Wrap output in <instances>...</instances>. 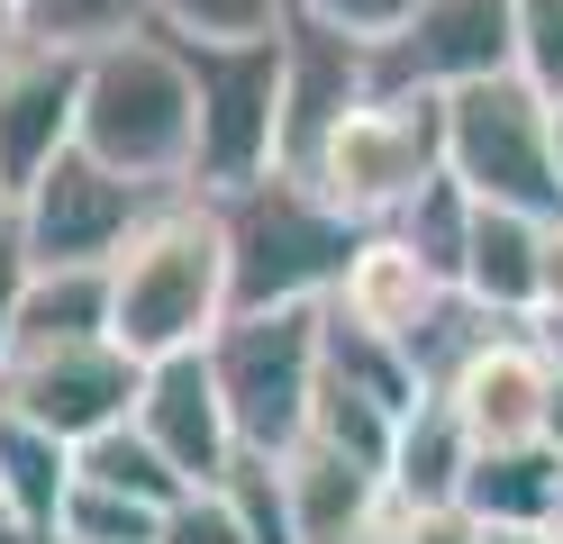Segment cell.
I'll list each match as a JSON object with an SVG mask.
<instances>
[{
	"label": "cell",
	"mask_w": 563,
	"mask_h": 544,
	"mask_svg": "<svg viewBox=\"0 0 563 544\" xmlns=\"http://www.w3.org/2000/svg\"><path fill=\"white\" fill-rule=\"evenodd\" d=\"M228 318H236V281H228L219 200L209 191L155 200V218L110 264V336L136 363H164V354H200Z\"/></svg>",
	"instance_id": "obj_1"
},
{
	"label": "cell",
	"mask_w": 563,
	"mask_h": 544,
	"mask_svg": "<svg viewBox=\"0 0 563 544\" xmlns=\"http://www.w3.org/2000/svg\"><path fill=\"white\" fill-rule=\"evenodd\" d=\"M82 155L128 173L136 191H191L200 173V91H191V64L164 27H136L119 46H91L82 55Z\"/></svg>",
	"instance_id": "obj_2"
},
{
	"label": "cell",
	"mask_w": 563,
	"mask_h": 544,
	"mask_svg": "<svg viewBox=\"0 0 563 544\" xmlns=\"http://www.w3.org/2000/svg\"><path fill=\"white\" fill-rule=\"evenodd\" d=\"M219 227H228V281H236V309H319L336 300L345 264L373 227H355L309 173H264V181H236L219 191Z\"/></svg>",
	"instance_id": "obj_3"
},
{
	"label": "cell",
	"mask_w": 563,
	"mask_h": 544,
	"mask_svg": "<svg viewBox=\"0 0 563 544\" xmlns=\"http://www.w3.org/2000/svg\"><path fill=\"white\" fill-rule=\"evenodd\" d=\"M209 373H219L236 445L264 454V463H282L291 445H309V418H319L328 300L319 309H236L219 336H209Z\"/></svg>",
	"instance_id": "obj_4"
},
{
	"label": "cell",
	"mask_w": 563,
	"mask_h": 544,
	"mask_svg": "<svg viewBox=\"0 0 563 544\" xmlns=\"http://www.w3.org/2000/svg\"><path fill=\"white\" fill-rule=\"evenodd\" d=\"M445 173L464 181L482 209L518 218H563V145H554V100L500 73V82L445 91Z\"/></svg>",
	"instance_id": "obj_5"
},
{
	"label": "cell",
	"mask_w": 563,
	"mask_h": 544,
	"mask_svg": "<svg viewBox=\"0 0 563 544\" xmlns=\"http://www.w3.org/2000/svg\"><path fill=\"white\" fill-rule=\"evenodd\" d=\"M309 181H319L355 227H391L428 181H445V100L437 91H373L355 119L319 145Z\"/></svg>",
	"instance_id": "obj_6"
},
{
	"label": "cell",
	"mask_w": 563,
	"mask_h": 544,
	"mask_svg": "<svg viewBox=\"0 0 563 544\" xmlns=\"http://www.w3.org/2000/svg\"><path fill=\"white\" fill-rule=\"evenodd\" d=\"M183 46V36H173ZM191 91H200V173L191 191H236L282 164V27L236 36V46H183Z\"/></svg>",
	"instance_id": "obj_7"
},
{
	"label": "cell",
	"mask_w": 563,
	"mask_h": 544,
	"mask_svg": "<svg viewBox=\"0 0 563 544\" xmlns=\"http://www.w3.org/2000/svg\"><path fill=\"white\" fill-rule=\"evenodd\" d=\"M136 390H146V363L119 336H64V345H10L0 363V409L64 435V445H91L136 418Z\"/></svg>",
	"instance_id": "obj_8"
},
{
	"label": "cell",
	"mask_w": 563,
	"mask_h": 544,
	"mask_svg": "<svg viewBox=\"0 0 563 544\" xmlns=\"http://www.w3.org/2000/svg\"><path fill=\"white\" fill-rule=\"evenodd\" d=\"M155 218V191H136L128 173L91 164L82 145L64 164H46L37 181L19 191V245L37 273H82V264H119V245Z\"/></svg>",
	"instance_id": "obj_9"
},
{
	"label": "cell",
	"mask_w": 563,
	"mask_h": 544,
	"mask_svg": "<svg viewBox=\"0 0 563 544\" xmlns=\"http://www.w3.org/2000/svg\"><path fill=\"white\" fill-rule=\"evenodd\" d=\"M518 73V0H418V19L373 46V91H473Z\"/></svg>",
	"instance_id": "obj_10"
},
{
	"label": "cell",
	"mask_w": 563,
	"mask_h": 544,
	"mask_svg": "<svg viewBox=\"0 0 563 544\" xmlns=\"http://www.w3.org/2000/svg\"><path fill=\"white\" fill-rule=\"evenodd\" d=\"M373 100V46L319 19H282V173H309L319 145Z\"/></svg>",
	"instance_id": "obj_11"
},
{
	"label": "cell",
	"mask_w": 563,
	"mask_h": 544,
	"mask_svg": "<svg viewBox=\"0 0 563 544\" xmlns=\"http://www.w3.org/2000/svg\"><path fill=\"white\" fill-rule=\"evenodd\" d=\"M74 136H82V55L10 36L0 46V181H10V200L46 164L74 155Z\"/></svg>",
	"instance_id": "obj_12"
},
{
	"label": "cell",
	"mask_w": 563,
	"mask_h": 544,
	"mask_svg": "<svg viewBox=\"0 0 563 544\" xmlns=\"http://www.w3.org/2000/svg\"><path fill=\"white\" fill-rule=\"evenodd\" d=\"M136 426H146V445L183 471L191 490H219L228 463L245 454L236 426H228V399H219V373H209V345L200 354H164L146 363V390H136Z\"/></svg>",
	"instance_id": "obj_13"
},
{
	"label": "cell",
	"mask_w": 563,
	"mask_h": 544,
	"mask_svg": "<svg viewBox=\"0 0 563 544\" xmlns=\"http://www.w3.org/2000/svg\"><path fill=\"white\" fill-rule=\"evenodd\" d=\"M445 409L473 426V445H545V409H554V354L537 345V326H500L464 373H454Z\"/></svg>",
	"instance_id": "obj_14"
},
{
	"label": "cell",
	"mask_w": 563,
	"mask_h": 544,
	"mask_svg": "<svg viewBox=\"0 0 563 544\" xmlns=\"http://www.w3.org/2000/svg\"><path fill=\"white\" fill-rule=\"evenodd\" d=\"M282 490H291V535L300 544H364L391 518V481L373 463L319 445V435L282 454Z\"/></svg>",
	"instance_id": "obj_15"
},
{
	"label": "cell",
	"mask_w": 563,
	"mask_h": 544,
	"mask_svg": "<svg viewBox=\"0 0 563 544\" xmlns=\"http://www.w3.org/2000/svg\"><path fill=\"white\" fill-rule=\"evenodd\" d=\"M445 300H454V281H445L437 264H418V254H409L391 227H373V236L355 245V264H345V281H336L328 309H336L345 326H373V336L409 345Z\"/></svg>",
	"instance_id": "obj_16"
},
{
	"label": "cell",
	"mask_w": 563,
	"mask_h": 544,
	"mask_svg": "<svg viewBox=\"0 0 563 544\" xmlns=\"http://www.w3.org/2000/svg\"><path fill=\"white\" fill-rule=\"evenodd\" d=\"M545 227L554 218H518V209L473 200V245H464L454 290L473 309H490L500 326H537V309H545Z\"/></svg>",
	"instance_id": "obj_17"
},
{
	"label": "cell",
	"mask_w": 563,
	"mask_h": 544,
	"mask_svg": "<svg viewBox=\"0 0 563 544\" xmlns=\"http://www.w3.org/2000/svg\"><path fill=\"white\" fill-rule=\"evenodd\" d=\"M464 508L482 526H537V535H554V518H563V454L554 445H490V454H473Z\"/></svg>",
	"instance_id": "obj_18"
},
{
	"label": "cell",
	"mask_w": 563,
	"mask_h": 544,
	"mask_svg": "<svg viewBox=\"0 0 563 544\" xmlns=\"http://www.w3.org/2000/svg\"><path fill=\"white\" fill-rule=\"evenodd\" d=\"M473 426L445 409V399H428V409H409L400 435H391V508H445V499H464V471H473Z\"/></svg>",
	"instance_id": "obj_19"
},
{
	"label": "cell",
	"mask_w": 563,
	"mask_h": 544,
	"mask_svg": "<svg viewBox=\"0 0 563 544\" xmlns=\"http://www.w3.org/2000/svg\"><path fill=\"white\" fill-rule=\"evenodd\" d=\"M0 499H10V518L27 535L55 544V518H64V499H74V445L0 409Z\"/></svg>",
	"instance_id": "obj_20"
},
{
	"label": "cell",
	"mask_w": 563,
	"mask_h": 544,
	"mask_svg": "<svg viewBox=\"0 0 563 544\" xmlns=\"http://www.w3.org/2000/svg\"><path fill=\"white\" fill-rule=\"evenodd\" d=\"M328 381H336V390H355V399H373L382 418L428 409V381H418V363H409L391 336H373V326H345L336 309H328Z\"/></svg>",
	"instance_id": "obj_21"
},
{
	"label": "cell",
	"mask_w": 563,
	"mask_h": 544,
	"mask_svg": "<svg viewBox=\"0 0 563 544\" xmlns=\"http://www.w3.org/2000/svg\"><path fill=\"white\" fill-rule=\"evenodd\" d=\"M64 336H110V264L37 273V281H27L19 345H64Z\"/></svg>",
	"instance_id": "obj_22"
},
{
	"label": "cell",
	"mask_w": 563,
	"mask_h": 544,
	"mask_svg": "<svg viewBox=\"0 0 563 544\" xmlns=\"http://www.w3.org/2000/svg\"><path fill=\"white\" fill-rule=\"evenodd\" d=\"M74 471L82 481H100V490H119V499H146V508H173V499H191V481L173 471L155 445H146V426H110V435H91V445L74 454Z\"/></svg>",
	"instance_id": "obj_23"
},
{
	"label": "cell",
	"mask_w": 563,
	"mask_h": 544,
	"mask_svg": "<svg viewBox=\"0 0 563 544\" xmlns=\"http://www.w3.org/2000/svg\"><path fill=\"white\" fill-rule=\"evenodd\" d=\"M155 27L146 0H19V36L37 46H64V55H91V46H119V36Z\"/></svg>",
	"instance_id": "obj_24"
},
{
	"label": "cell",
	"mask_w": 563,
	"mask_h": 544,
	"mask_svg": "<svg viewBox=\"0 0 563 544\" xmlns=\"http://www.w3.org/2000/svg\"><path fill=\"white\" fill-rule=\"evenodd\" d=\"M391 236L418 254V264H437V273L454 281V273H464V245H473V191H464L454 173L428 181V191H418V200L391 218Z\"/></svg>",
	"instance_id": "obj_25"
},
{
	"label": "cell",
	"mask_w": 563,
	"mask_h": 544,
	"mask_svg": "<svg viewBox=\"0 0 563 544\" xmlns=\"http://www.w3.org/2000/svg\"><path fill=\"white\" fill-rule=\"evenodd\" d=\"M146 19L183 46H236V36H273L291 0H146Z\"/></svg>",
	"instance_id": "obj_26"
},
{
	"label": "cell",
	"mask_w": 563,
	"mask_h": 544,
	"mask_svg": "<svg viewBox=\"0 0 563 544\" xmlns=\"http://www.w3.org/2000/svg\"><path fill=\"white\" fill-rule=\"evenodd\" d=\"M164 535V508L146 499H119V490H100L74 471V499H64V518H55V544H155Z\"/></svg>",
	"instance_id": "obj_27"
},
{
	"label": "cell",
	"mask_w": 563,
	"mask_h": 544,
	"mask_svg": "<svg viewBox=\"0 0 563 544\" xmlns=\"http://www.w3.org/2000/svg\"><path fill=\"white\" fill-rule=\"evenodd\" d=\"M219 499L236 508L245 544H300V535H291V490H282V463L236 454V463H228V481H219Z\"/></svg>",
	"instance_id": "obj_28"
},
{
	"label": "cell",
	"mask_w": 563,
	"mask_h": 544,
	"mask_svg": "<svg viewBox=\"0 0 563 544\" xmlns=\"http://www.w3.org/2000/svg\"><path fill=\"white\" fill-rule=\"evenodd\" d=\"M518 73L563 100V0H518Z\"/></svg>",
	"instance_id": "obj_29"
},
{
	"label": "cell",
	"mask_w": 563,
	"mask_h": 544,
	"mask_svg": "<svg viewBox=\"0 0 563 544\" xmlns=\"http://www.w3.org/2000/svg\"><path fill=\"white\" fill-rule=\"evenodd\" d=\"M300 19H319V27H345V36H364V46H391V36L418 19V0H291Z\"/></svg>",
	"instance_id": "obj_30"
},
{
	"label": "cell",
	"mask_w": 563,
	"mask_h": 544,
	"mask_svg": "<svg viewBox=\"0 0 563 544\" xmlns=\"http://www.w3.org/2000/svg\"><path fill=\"white\" fill-rule=\"evenodd\" d=\"M155 544H245V526H236V508L219 490H191V499L164 508V535Z\"/></svg>",
	"instance_id": "obj_31"
},
{
	"label": "cell",
	"mask_w": 563,
	"mask_h": 544,
	"mask_svg": "<svg viewBox=\"0 0 563 544\" xmlns=\"http://www.w3.org/2000/svg\"><path fill=\"white\" fill-rule=\"evenodd\" d=\"M490 526L473 518L464 499H445V508H391V544H482Z\"/></svg>",
	"instance_id": "obj_32"
},
{
	"label": "cell",
	"mask_w": 563,
	"mask_h": 544,
	"mask_svg": "<svg viewBox=\"0 0 563 544\" xmlns=\"http://www.w3.org/2000/svg\"><path fill=\"white\" fill-rule=\"evenodd\" d=\"M27 281H37V264H27V245H19V227H10V236H0V363H10V345H19Z\"/></svg>",
	"instance_id": "obj_33"
},
{
	"label": "cell",
	"mask_w": 563,
	"mask_h": 544,
	"mask_svg": "<svg viewBox=\"0 0 563 544\" xmlns=\"http://www.w3.org/2000/svg\"><path fill=\"white\" fill-rule=\"evenodd\" d=\"M537 318H563V218L545 227V309Z\"/></svg>",
	"instance_id": "obj_34"
},
{
	"label": "cell",
	"mask_w": 563,
	"mask_h": 544,
	"mask_svg": "<svg viewBox=\"0 0 563 544\" xmlns=\"http://www.w3.org/2000/svg\"><path fill=\"white\" fill-rule=\"evenodd\" d=\"M537 345L554 354V373H563V318H537Z\"/></svg>",
	"instance_id": "obj_35"
},
{
	"label": "cell",
	"mask_w": 563,
	"mask_h": 544,
	"mask_svg": "<svg viewBox=\"0 0 563 544\" xmlns=\"http://www.w3.org/2000/svg\"><path fill=\"white\" fill-rule=\"evenodd\" d=\"M482 544H554V535H537V526H490Z\"/></svg>",
	"instance_id": "obj_36"
},
{
	"label": "cell",
	"mask_w": 563,
	"mask_h": 544,
	"mask_svg": "<svg viewBox=\"0 0 563 544\" xmlns=\"http://www.w3.org/2000/svg\"><path fill=\"white\" fill-rule=\"evenodd\" d=\"M0 544H46V535H27V526L10 518V499H0Z\"/></svg>",
	"instance_id": "obj_37"
},
{
	"label": "cell",
	"mask_w": 563,
	"mask_h": 544,
	"mask_svg": "<svg viewBox=\"0 0 563 544\" xmlns=\"http://www.w3.org/2000/svg\"><path fill=\"white\" fill-rule=\"evenodd\" d=\"M10 36H19V0H0V46H10Z\"/></svg>",
	"instance_id": "obj_38"
},
{
	"label": "cell",
	"mask_w": 563,
	"mask_h": 544,
	"mask_svg": "<svg viewBox=\"0 0 563 544\" xmlns=\"http://www.w3.org/2000/svg\"><path fill=\"white\" fill-rule=\"evenodd\" d=\"M10 218H19V200H10V181H0V236H10Z\"/></svg>",
	"instance_id": "obj_39"
},
{
	"label": "cell",
	"mask_w": 563,
	"mask_h": 544,
	"mask_svg": "<svg viewBox=\"0 0 563 544\" xmlns=\"http://www.w3.org/2000/svg\"><path fill=\"white\" fill-rule=\"evenodd\" d=\"M554 145H563V100H554Z\"/></svg>",
	"instance_id": "obj_40"
},
{
	"label": "cell",
	"mask_w": 563,
	"mask_h": 544,
	"mask_svg": "<svg viewBox=\"0 0 563 544\" xmlns=\"http://www.w3.org/2000/svg\"><path fill=\"white\" fill-rule=\"evenodd\" d=\"M554 544H563V526H554Z\"/></svg>",
	"instance_id": "obj_41"
},
{
	"label": "cell",
	"mask_w": 563,
	"mask_h": 544,
	"mask_svg": "<svg viewBox=\"0 0 563 544\" xmlns=\"http://www.w3.org/2000/svg\"><path fill=\"white\" fill-rule=\"evenodd\" d=\"M554 526H563V518H554Z\"/></svg>",
	"instance_id": "obj_42"
}]
</instances>
